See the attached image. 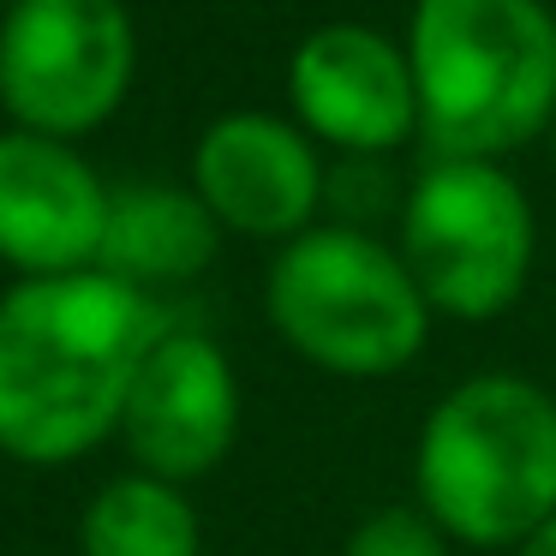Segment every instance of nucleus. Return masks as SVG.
<instances>
[{
    "mask_svg": "<svg viewBox=\"0 0 556 556\" xmlns=\"http://www.w3.org/2000/svg\"><path fill=\"white\" fill-rule=\"evenodd\" d=\"M168 305L109 269L30 276L0 288V455L61 472L121 437L132 377Z\"/></svg>",
    "mask_w": 556,
    "mask_h": 556,
    "instance_id": "obj_1",
    "label": "nucleus"
},
{
    "mask_svg": "<svg viewBox=\"0 0 556 556\" xmlns=\"http://www.w3.org/2000/svg\"><path fill=\"white\" fill-rule=\"evenodd\" d=\"M413 503L460 551H515L556 515V389L527 371H472L425 407Z\"/></svg>",
    "mask_w": 556,
    "mask_h": 556,
    "instance_id": "obj_2",
    "label": "nucleus"
},
{
    "mask_svg": "<svg viewBox=\"0 0 556 556\" xmlns=\"http://www.w3.org/2000/svg\"><path fill=\"white\" fill-rule=\"evenodd\" d=\"M407 61L425 156L508 162L556 121L551 0H413Z\"/></svg>",
    "mask_w": 556,
    "mask_h": 556,
    "instance_id": "obj_3",
    "label": "nucleus"
},
{
    "mask_svg": "<svg viewBox=\"0 0 556 556\" xmlns=\"http://www.w3.org/2000/svg\"><path fill=\"white\" fill-rule=\"evenodd\" d=\"M264 317L293 359L341 383L401 377L437 329L395 240L348 222H317L276 245L264 269Z\"/></svg>",
    "mask_w": 556,
    "mask_h": 556,
    "instance_id": "obj_4",
    "label": "nucleus"
},
{
    "mask_svg": "<svg viewBox=\"0 0 556 556\" xmlns=\"http://www.w3.org/2000/svg\"><path fill=\"white\" fill-rule=\"evenodd\" d=\"M437 324H496L532 288L539 210L508 162L425 156L407 174V198L389 228Z\"/></svg>",
    "mask_w": 556,
    "mask_h": 556,
    "instance_id": "obj_5",
    "label": "nucleus"
},
{
    "mask_svg": "<svg viewBox=\"0 0 556 556\" xmlns=\"http://www.w3.org/2000/svg\"><path fill=\"white\" fill-rule=\"evenodd\" d=\"M138 85V18L126 0H13L0 13V114L42 138L109 132Z\"/></svg>",
    "mask_w": 556,
    "mask_h": 556,
    "instance_id": "obj_6",
    "label": "nucleus"
},
{
    "mask_svg": "<svg viewBox=\"0 0 556 556\" xmlns=\"http://www.w3.org/2000/svg\"><path fill=\"white\" fill-rule=\"evenodd\" d=\"M288 114L329 162L383 156L419 144V90L407 42L365 18L312 25L288 54Z\"/></svg>",
    "mask_w": 556,
    "mask_h": 556,
    "instance_id": "obj_7",
    "label": "nucleus"
},
{
    "mask_svg": "<svg viewBox=\"0 0 556 556\" xmlns=\"http://www.w3.org/2000/svg\"><path fill=\"white\" fill-rule=\"evenodd\" d=\"M186 186L228 240L288 245L324 222L329 156L288 109H222L198 126Z\"/></svg>",
    "mask_w": 556,
    "mask_h": 556,
    "instance_id": "obj_8",
    "label": "nucleus"
},
{
    "mask_svg": "<svg viewBox=\"0 0 556 556\" xmlns=\"http://www.w3.org/2000/svg\"><path fill=\"white\" fill-rule=\"evenodd\" d=\"M240 419H245V389L228 348L210 329L174 317L138 365L114 443L126 448V467L192 491L198 479H210L233 455Z\"/></svg>",
    "mask_w": 556,
    "mask_h": 556,
    "instance_id": "obj_9",
    "label": "nucleus"
},
{
    "mask_svg": "<svg viewBox=\"0 0 556 556\" xmlns=\"http://www.w3.org/2000/svg\"><path fill=\"white\" fill-rule=\"evenodd\" d=\"M114 186L85 144L0 126V269L13 281L97 269Z\"/></svg>",
    "mask_w": 556,
    "mask_h": 556,
    "instance_id": "obj_10",
    "label": "nucleus"
},
{
    "mask_svg": "<svg viewBox=\"0 0 556 556\" xmlns=\"http://www.w3.org/2000/svg\"><path fill=\"white\" fill-rule=\"evenodd\" d=\"M222 222L204 210V198L192 186L174 180H126L114 186L109 228H102V257L97 269H109L114 281L168 300V293L192 288L222 252Z\"/></svg>",
    "mask_w": 556,
    "mask_h": 556,
    "instance_id": "obj_11",
    "label": "nucleus"
},
{
    "mask_svg": "<svg viewBox=\"0 0 556 556\" xmlns=\"http://www.w3.org/2000/svg\"><path fill=\"white\" fill-rule=\"evenodd\" d=\"M78 556H204V520L186 484L121 467L78 508Z\"/></svg>",
    "mask_w": 556,
    "mask_h": 556,
    "instance_id": "obj_12",
    "label": "nucleus"
},
{
    "mask_svg": "<svg viewBox=\"0 0 556 556\" xmlns=\"http://www.w3.org/2000/svg\"><path fill=\"white\" fill-rule=\"evenodd\" d=\"M407 180L395 174V162L383 156H336L329 162V192H324V222H348V228H371L389 222L395 228Z\"/></svg>",
    "mask_w": 556,
    "mask_h": 556,
    "instance_id": "obj_13",
    "label": "nucleus"
},
{
    "mask_svg": "<svg viewBox=\"0 0 556 556\" xmlns=\"http://www.w3.org/2000/svg\"><path fill=\"white\" fill-rule=\"evenodd\" d=\"M460 544L425 515L419 503H389L371 508L365 520H353V532L341 539V556H455Z\"/></svg>",
    "mask_w": 556,
    "mask_h": 556,
    "instance_id": "obj_14",
    "label": "nucleus"
},
{
    "mask_svg": "<svg viewBox=\"0 0 556 556\" xmlns=\"http://www.w3.org/2000/svg\"><path fill=\"white\" fill-rule=\"evenodd\" d=\"M508 556H556V515L544 520V527L532 532L527 544H515V551H508Z\"/></svg>",
    "mask_w": 556,
    "mask_h": 556,
    "instance_id": "obj_15",
    "label": "nucleus"
},
{
    "mask_svg": "<svg viewBox=\"0 0 556 556\" xmlns=\"http://www.w3.org/2000/svg\"><path fill=\"white\" fill-rule=\"evenodd\" d=\"M544 144H551V162H556V121H551V132H544Z\"/></svg>",
    "mask_w": 556,
    "mask_h": 556,
    "instance_id": "obj_16",
    "label": "nucleus"
},
{
    "mask_svg": "<svg viewBox=\"0 0 556 556\" xmlns=\"http://www.w3.org/2000/svg\"><path fill=\"white\" fill-rule=\"evenodd\" d=\"M7 7H13V0H0V13H7Z\"/></svg>",
    "mask_w": 556,
    "mask_h": 556,
    "instance_id": "obj_17",
    "label": "nucleus"
}]
</instances>
